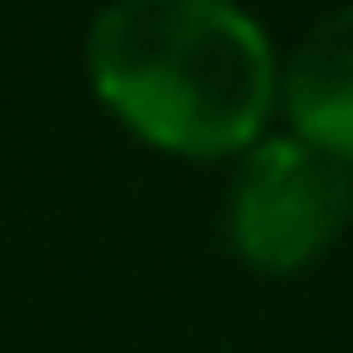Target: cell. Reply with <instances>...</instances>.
Returning a JSON list of instances; mask_svg holds the SVG:
<instances>
[{"label":"cell","mask_w":353,"mask_h":353,"mask_svg":"<svg viewBox=\"0 0 353 353\" xmlns=\"http://www.w3.org/2000/svg\"><path fill=\"white\" fill-rule=\"evenodd\" d=\"M87 74L105 112L174 155L248 149L273 112L279 62L230 0H124L87 25Z\"/></svg>","instance_id":"1"},{"label":"cell","mask_w":353,"mask_h":353,"mask_svg":"<svg viewBox=\"0 0 353 353\" xmlns=\"http://www.w3.org/2000/svg\"><path fill=\"white\" fill-rule=\"evenodd\" d=\"M279 99L304 143L353 168V6L323 12L292 43L279 68Z\"/></svg>","instance_id":"3"},{"label":"cell","mask_w":353,"mask_h":353,"mask_svg":"<svg viewBox=\"0 0 353 353\" xmlns=\"http://www.w3.org/2000/svg\"><path fill=\"white\" fill-rule=\"evenodd\" d=\"M353 217V168L304 137H261L230 186V242L261 273L310 267Z\"/></svg>","instance_id":"2"}]
</instances>
